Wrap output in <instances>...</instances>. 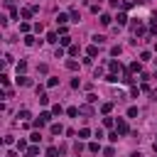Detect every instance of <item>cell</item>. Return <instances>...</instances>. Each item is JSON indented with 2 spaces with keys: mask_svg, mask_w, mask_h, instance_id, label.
<instances>
[{
  "mask_svg": "<svg viewBox=\"0 0 157 157\" xmlns=\"http://www.w3.org/2000/svg\"><path fill=\"white\" fill-rule=\"evenodd\" d=\"M61 130H64V128H61V125H52V133H54V135H59Z\"/></svg>",
  "mask_w": 157,
  "mask_h": 157,
  "instance_id": "52a82bcc",
  "label": "cell"
},
{
  "mask_svg": "<svg viewBox=\"0 0 157 157\" xmlns=\"http://www.w3.org/2000/svg\"><path fill=\"white\" fill-rule=\"evenodd\" d=\"M57 22H59V25H64V22H69V15H59V17H57Z\"/></svg>",
  "mask_w": 157,
  "mask_h": 157,
  "instance_id": "5b68a950",
  "label": "cell"
},
{
  "mask_svg": "<svg viewBox=\"0 0 157 157\" xmlns=\"http://www.w3.org/2000/svg\"><path fill=\"white\" fill-rule=\"evenodd\" d=\"M118 133H120V135L128 133V123H125V120H118Z\"/></svg>",
  "mask_w": 157,
  "mask_h": 157,
  "instance_id": "6da1fadb",
  "label": "cell"
},
{
  "mask_svg": "<svg viewBox=\"0 0 157 157\" xmlns=\"http://www.w3.org/2000/svg\"><path fill=\"white\" fill-rule=\"evenodd\" d=\"M47 157H59V150L57 147H49V150H47Z\"/></svg>",
  "mask_w": 157,
  "mask_h": 157,
  "instance_id": "3957f363",
  "label": "cell"
},
{
  "mask_svg": "<svg viewBox=\"0 0 157 157\" xmlns=\"http://www.w3.org/2000/svg\"><path fill=\"white\" fill-rule=\"evenodd\" d=\"M17 84H20V86H30V79H27V76H20Z\"/></svg>",
  "mask_w": 157,
  "mask_h": 157,
  "instance_id": "277c9868",
  "label": "cell"
},
{
  "mask_svg": "<svg viewBox=\"0 0 157 157\" xmlns=\"http://www.w3.org/2000/svg\"><path fill=\"white\" fill-rule=\"evenodd\" d=\"M133 157H142V155H140V152H135V155H133Z\"/></svg>",
  "mask_w": 157,
  "mask_h": 157,
  "instance_id": "9c48e42d",
  "label": "cell"
},
{
  "mask_svg": "<svg viewBox=\"0 0 157 157\" xmlns=\"http://www.w3.org/2000/svg\"><path fill=\"white\" fill-rule=\"evenodd\" d=\"M49 118H52L49 113H42V115H39V120H37V125H44V123H49Z\"/></svg>",
  "mask_w": 157,
  "mask_h": 157,
  "instance_id": "7a4b0ae2",
  "label": "cell"
},
{
  "mask_svg": "<svg viewBox=\"0 0 157 157\" xmlns=\"http://www.w3.org/2000/svg\"><path fill=\"white\" fill-rule=\"evenodd\" d=\"M30 15H32V8H25V10H22V17L27 20V17H30Z\"/></svg>",
  "mask_w": 157,
  "mask_h": 157,
  "instance_id": "ba28073f",
  "label": "cell"
},
{
  "mask_svg": "<svg viewBox=\"0 0 157 157\" xmlns=\"http://www.w3.org/2000/svg\"><path fill=\"white\" fill-rule=\"evenodd\" d=\"M79 135H81V138H88V135H91V130H88V128H81Z\"/></svg>",
  "mask_w": 157,
  "mask_h": 157,
  "instance_id": "8992f818",
  "label": "cell"
}]
</instances>
